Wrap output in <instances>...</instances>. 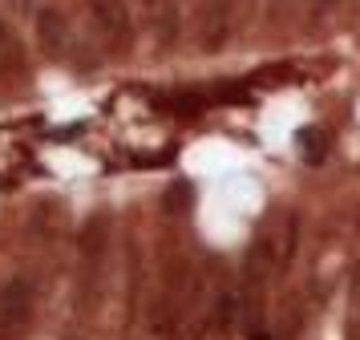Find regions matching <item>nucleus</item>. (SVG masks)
Masks as SVG:
<instances>
[{"mask_svg":"<svg viewBox=\"0 0 360 340\" xmlns=\"http://www.w3.org/2000/svg\"><path fill=\"white\" fill-rule=\"evenodd\" d=\"M29 16H33L37 49H41L49 61L65 65V69H73V73H89V69L101 65V53L89 45L85 37H77L73 20L65 16V8H57V4H37Z\"/></svg>","mask_w":360,"mask_h":340,"instance_id":"1","label":"nucleus"},{"mask_svg":"<svg viewBox=\"0 0 360 340\" xmlns=\"http://www.w3.org/2000/svg\"><path fill=\"white\" fill-rule=\"evenodd\" d=\"M186 296H191V267H186V259H170L162 288L150 300V312H146V328L154 340H179Z\"/></svg>","mask_w":360,"mask_h":340,"instance_id":"2","label":"nucleus"},{"mask_svg":"<svg viewBox=\"0 0 360 340\" xmlns=\"http://www.w3.org/2000/svg\"><path fill=\"white\" fill-rule=\"evenodd\" d=\"M239 13H243V0H207L198 8V49L202 53L227 49V41L239 29Z\"/></svg>","mask_w":360,"mask_h":340,"instance_id":"3","label":"nucleus"},{"mask_svg":"<svg viewBox=\"0 0 360 340\" xmlns=\"http://www.w3.org/2000/svg\"><path fill=\"white\" fill-rule=\"evenodd\" d=\"M37 308V279L33 275H8L0 284V332H13L20 324H29Z\"/></svg>","mask_w":360,"mask_h":340,"instance_id":"4","label":"nucleus"},{"mask_svg":"<svg viewBox=\"0 0 360 340\" xmlns=\"http://www.w3.org/2000/svg\"><path fill=\"white\" fill-rule=\"evenodd\" d=\"M89 16H94V25L98 32L105 37V45L110 49H130L134 45V16H130V4H122V0H89Z\"/></svg>","mask_w":360,"mask_h":340,"instance_id":"5","label":"nucleus"},{"mask_svg":"<svg viewBox=\"0 0 360 340\" xmlns=\"http://www.w3.org/2000/svg\"><path fill=\"white\" fill-rule=\"evenodd\" d=\"M259 243H263V251L271 256V272H288L295 259V247H300V215L288 210L276 227L259 231Z\"/></svg>","mask_w":360,"mask_h":340,"instance_id":"6","label":"nucleus"},{"mask_svg":"<svg viewBox=\"0 0 360 340\" xmlns=\"http://www.w3.org/2000/svg\"><path fill=\"white\" fill-rule=\"evenodd\" d=\"M235 324H239V288L219 284L207 304V328H211V336H227Z\"/></svg>","mask_w":360,"mask_h":340,"instance_id":"7","label":"nucleus"},{"mask_svg":"<svg viewBox=\"0 0 360 340\" xmlns=\"http://www.w3.org/2000/svg\"><path fill=\"white\" fill-rule=\"evenodd\" d=\"M154 110L170 113V118H198L202 110H211V94L207 89H170V94H158Z\"/></svg>","mask_w":360,"mask_h":340,"instance_id":"8","label":"nucleus"},{"mask_svg":"<svg viewBox=\"0 0 360 340\" xmlns=\"http://www.w3.org/2000/svg\"><path fill=\"white\" fill-rule=\"evenodd\" d=\"M25 65H29L25 41H20L17 32H13V25L0 16V73H4V77H20Z\"/></svg>","mask_w":360,"mask_h":340,"instance_id":"9","label":"nucleus"},{"mask_svg":"<svg viewBox=\"0 0 360 340\" xmlns=\"http://www.w3.org/2000/svg\"><path fill=\"white\" fill-rule=\"evenodd\" d=\"M295 150H300V158L308 162V166H320L328 158V134L324 130H300V138H295Z\"/></svg>","mask_w":360,"mask_h":340,"instance_id":"10","label":"nucleus"},{"mask_svg":"<svg viewBox=\"0 0 360 340\" xmlns=\"http://www.w3.org/2000/svg\"><path fill=\"white\" fill-rule=\"evenodd\" d=\"M57 219H61V215H57V207H49V203H45V207H37L33 215H29V235H37V239H49L53 227H57Z\"/></svg>","mask_w":360,"mask_h":340,"instance_id":"11","label":"nucleus"},{"mask_svg":"<svg viewBox=\"0 0 360 340\" xmlns=\"http://www.w3.org/2000/svg\"><path fill=\"white\" fill-rule=\"evenodd\" d=\"M186 207H191V187H186V182H174V187L166 191V210L182 215Z\"/></svg>","mask_w":360,"mask_h":340,"instance_id":"12","label":"nucleus"},{"mask_svg":"<svg viewBox=\"0 0 360 340\" xmlns=\"http://www.w3.org/2000/svg\"><path fill=\"white\" fill-rule=\"evenodd\" d=\"M344 0H311L308 8V25H324L328 16H336V8H340Z\"/></svg>","mask_w":360,"mask_h":340,"instance_id":"13","label":"nucleus"},{"mask_svg":"<svg viewBox=\"0 0 360 340\" xmlns=\"http://www.w3.org/2000/svg\"><path fill=\"white\" fill-rule=\"evenodd\" d=\"M348 328H352V340H360V272L352 279V316H348Z\"/></svg>","mask_w":360,"mask_h":340,"instance_id":"14","label":"nucleus"},{"mask_svg":"<svg viewBox=\"0 0 360 340\" xmlns=\"http://www.w3.org/2000/svg\"><path fill=\"white\" fill-rule=\"evenodd\" d=\"M8 4H13V8H20V13H33L41 0H8Z\"/></svg>","mask_w":360,"mask_h":340,"instance_id":"15","label":"nucleus"},{"mask_svg":"<svg viewBox=\"0 0 360 340\" xmlns=\"http://www.w3.org/2000/svg\"><path fill=\"white\" fill-rule=\"evenodd\" d=\"M348 4H352V8H356V13H360V0H348Z\"/></svg>","mask_w":360,"mask_h":340,"instance_id":"16","label":"nucleus"},{"mask_svg":"<svg viewBox=\"0 0 360 340\" xmlns=\"http://www.w3.org/2000/svg\"><path fill=\"white\" fill-rule=\"evenodd\" d=\"M150 4H158V0H150Z\"/></svg>","mask_w":360,"mask_h":340,"instance_id":"17","label":"nucleus"}]
</instances>
